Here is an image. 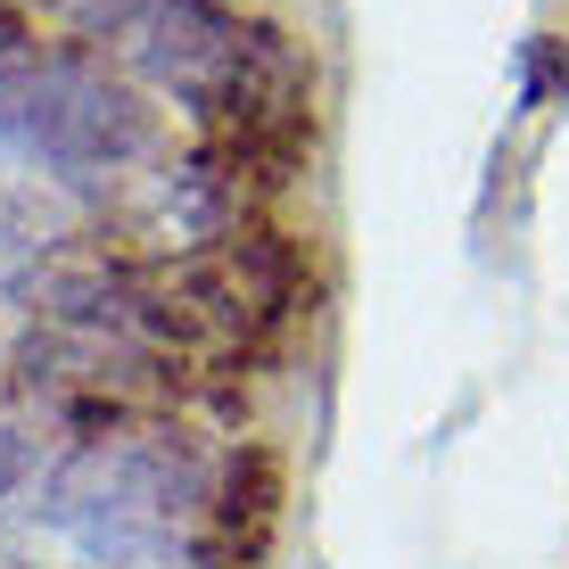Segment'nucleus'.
<instances>
[{
    "label": "nucleus",
    "mask_w": 569,
    "mask_h": 569,
    "mask_svg": "<svg viewBox=\"0 0 569 569\" xmlns=\"http://www.w3.org/2000/svg\"><path fill=\"white\" fill-rule=\"evenodd\" d=\"M33 264H42V257H33V240H17V231L0 223V281H33Z\"/></svg>",
    "instance_id": "obj_3"
},
{
    "label": "nucleus",
    "mask_w": 569,
    "mask_h": 569,
    "mask_svg": "<svg viewBox=\"0 0 569 569\" xmlns=\"http://www.w3.org/2000/svg\"><path fill=\"white\" fill-rule=\"evenodd\" d=\"M199 503H207V455L182 429L116 421L42 470L33 520L58 537H100V528H182Z\"/></svg>",
    "instance_id": "obj_1"
},
{
    "label": "nucleus",
    "mask_w": 569,
    "mask_h": 569,
    "mask_svg": "<svg viewBox=\"0 0 569 569\" xmlns=\"http://www.w3.org/2000/svg\"><path fill=\"white\" fill-rule=\"evenodd\" d=\"M74 569H182L173 528H100V537H67Z\"/></svg>",
    "instance_id": "obj_2"
},
{
    "label": "nucleus",
    "mask_w": 569,
    "mask_h": 569,
    "mask_svg": "<svg viewBox=\"0 0 569 569\" xmlns=\"http://www.w3.org/2000/svg\"><path fill=\"white\" fill-rule=\"evenodd\" d=\"M0 569H33V561H9V553H0Z\"/></svg>",
    "instance_id": "obj_4"
}]
</instances>
